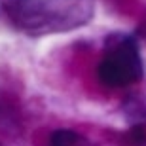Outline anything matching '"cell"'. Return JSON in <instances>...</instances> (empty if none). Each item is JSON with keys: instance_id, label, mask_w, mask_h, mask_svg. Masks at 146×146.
<instances>
[{"instance_id": "cell-1", "label": "cell", "mask_w": 146, "mask_h": 146, "mask_svg": "<svg viewBox=\"0 0 146 146\" xmlns=\"http://www.w3.org/2000/svg\"><path fill=\"white\" fill-rule=\"evenodd\" d=\"M0 13L15 31L40 38L86 27L95 0H0Z\"/></svg>"}, {"instance_id": "cell-2", "label": "cell", "mask_w": 146, "mask_h": 146, "mask_svg": "<svg viewBox=\"0 0 146 146\" xmlns=\"http://www.w3.org/2000/svg\"><path fill=\"white\" fill-rule=\"evenodd\" d=\"M97 76L103 86L112 89L129 87L142 80L144 63L135 34L110 33L104 38Z\"/></svg>"}, {"instance_id": "cell-3", "label": "cell", "mask_w": 146, "mask_h": 146, "mask_svg": "<svg viewBox=\"0 0 146 146\" xmlns=\"http://www.w3.org/2000/svg\"><path fill=\"white\" fill-rule=\"evenodd\" d=\"M48 146H95L87 137L72 129H55L49 135Z\"/></svg>"}, {"instance_id": "cell-4", "label": "cell", "mask_w": 146, "mask_h": 146, "mask_svg": "<svg viewBox=\"0 0 146 146\" xmlns=\"http://www.w3.org/2000/svg\"><path fill=\"white\" fill-rule=\"evenodd\" d=\"M135 36H141V38H146V15L142 17V21H141V25L137 27V34Z\"/></svg>"}]
</instances>
